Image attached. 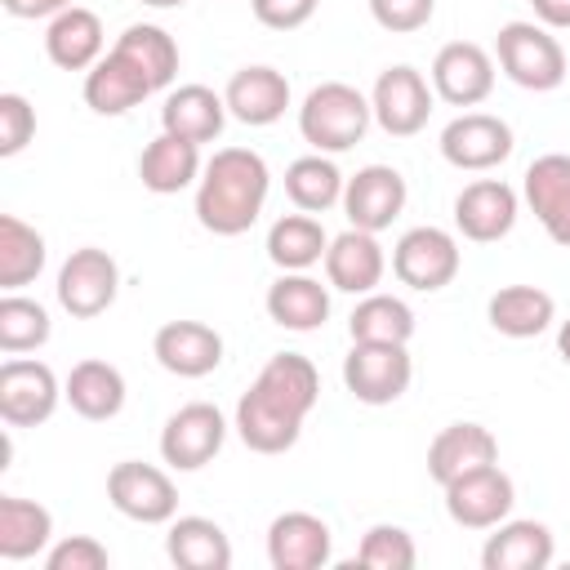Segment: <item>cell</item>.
<instances>
[{"mask_svg": "<svg viewBox=\"0 0 570 570\" xmlns=\"http://www.w3.org/2000/svg\"><path fill=\"white\" fill-rule=\"evenodd\" d=\"M321 401V374L303 352H276L236 401V436L254 454H285Z\"/></svg>", "mask_w": 570, "mask_h": 570, "instance_id": "1", "label": "cell"}, {"mask_svg": "<svg viewBox=\"0 0 570 570\" xmlns=\"http://www.w3.org/2000/svg\"><path fill=\"white\" fill-rule=\"evenodd\" d=\"M272 191L267 160L249 147H218L196 183V223L214 236H240L258 223Z\"/></svg>", "mask_w": 570, "mask_h": 570, "instance_id": "2", "label": "cell"}, {"mask_svg": "<svg viewBox=\"0 0 570 570\" xmlns=\"http://www.w3.org/2000/svg\"><path fill=\"white\" fill-rule=\"evenodd\" d=\"M374 120V107L370 98L347 85V80H325L316 89H307L303 107H298V134L307 147L325 151V156H338L347 147H356L365 138Z\"/></svg>", "mask_w": 570, "mask_h": 570, "instance_id": "3", "label": "cell"}, {"mask_svg": "<svg viewBox=\"0 0 570 570\" xmlns=\"http://www.w3.org/2000/svg\"><path fill=\"white\" fill-rule=\"evenodd\" d=\"M494 53L503 76L530 94H548L566 80V49L543 22H503L494 36Z\"/></svg>", "mask_w": 570, "mask_h": 570, "instance_id": "4", "label": "cell"}, {"mask_svg": "<svg viewBox=\"0 0 570 570\" xmlns=\"http://www.w3.org/2000/svg\"><path fill=\"white\" fill-rule=\"evenodd\" d=\"M414 379V361L405 343H352L343 356V387L361 405H392L405 396Z\"/></svg>", "mask_w": 570, "mask_h": 570, "instance_id": "5", "label": "cell"}, {"mask_svg": "<svg viewBox=\"0 0 570 570\" xmlns=\"http://www.w3.org/2000/svg\"><path fill=\"white\" fill-rule=\"evenodd\" d=\"M107 499L120 517H129L138 525H165V521L178 517V485L156 463L120 459L107 472Z\"/></svg>", "mask_w": 570, "mask_h": 570, "instance_id": "6", "label": "cell"}, {"mask_svg": "<svg viewBox=\"0 0 570 570\" xmlns=\"http://www.w3.org/2000/svg\"><path fill=\"white\" fill-rule=\"evenodd\" d=\"M459 240L445 227H410L396 245H392V276L419 294H436L459 276Z\"/></svg>", "mask_w": 570, "mask_h": 570, "instance_id": "7", "label": "cell"}, {"mask_svg": "<svg viewBox=\"0 0 570 570\" xmlns=\"http://www.w3.org/2000/svg\"><path fill=\"white\" fill-rule=\"evenodd\" d=\"M58 303L67 316L76 321H94L102 316L111 303H116V289H120V267L107 249L98 245H80L67 254V263L58 267Z\"/></svg>", "mask_w": 570, "mask_h": 570, "instance_id": "8", "label": "cell"}, {"mask_svg": "<svg viewBox=\"0 0 570 570\" xmlns=\"http://www.w3.org/2000/svg\"><path fill=\"white\" fill-rule=\"evenodd\" d=\"M58 401H62V383L45 361L9 356L0 365V419L9 428H36L53 419Z\"/></svg>", "mask_w": 570, "mask_h": 570, "instance_id": "9", "label": "cell"}, {"mask_svg": "<svg viewBox=\"0 0 570 570\" xmlns=\"http://www.w3.org/2000/svg\"><path fill=\"white\" fill-rule=\"evenodd\" d=\"M227 441V419L218 405L209 401H191L183 410H174L160 428V459L174 472H196L205 468Z\"/></svg>", "mask_w": 570, "mask_h": 570, "instance_id": "10", "label": "cell"}, {"mask_svg": "<svg viewBox=\"0 0 570 570\" xmlns=\"http://www.w3.org/2000/svg\"><path fill=\"white\" fill-rule=\"evenodd\" d=\"M441 490H445L450 521L463 525V530H494L499 521L512 517V503H517L512 476L499 463H485L476 472H463V476H454Z\"/></svg>", "mask_w": 570, "mask_h": 570, "instance_id": "11", "label": "cell"}, {"mask_svg": "<svg viewBox=\"0 0 570 570\" xmlns=\"http://www.w3.org/2000/svg\"><path fill=\"white\" fill-rule=\"evenodd\" d=\"M370 107H374V120L383 134L414 138L432 116V85L410 62H396V67L379 71V80L370 89Z\"/></svg>", "mask_w": 570, "mask_h": 570, "instance_id": "12", "label": "cell"}, {"mask_svg": "<svg viewBox=\"0 0 570 570\" xmlns=\"http://www.w3.org/2000/svg\"><path fill=\"white\" fill-rule=\"evenodd\" d=\"M512 125L490 116V111H463L441 129V156L454 169L485 174L512 156Z\"/></svg>", "mask_w": 570, "mask_h": 570, "instance_id": "13", "label": "cell"}, {"mask_svg": "<svg viewBox=\"0 0 570 570\" xmlns=\"http://www.w3.org/2000/svg\"><path fill=\"white\" fill-rule=\"evenodd\" d=\"M494 89V58L472 40H450L432 58V94L450 107H476Z\"/></svg>", "mask_w": 570, "mask_h": 570, "instance_id": "14", "label": "cell"}, {"mask_svg": "<svg viewBox=\"0 0 570 570\" xmlns=\"http://www.w3.org/2000/svg\"><path fill=\"white\" fill-rule=\"evenodd\" d=\"M517 191L503 178H476L454 196V227L472 245H494L517 227Z\"/></svg>", "mask_w": 570, "mask_h": 570, "instance_id": "15", "label": "cell"}, {"mask_svg": "<svg viewBox=\"0 0 570 570\" xmlns=\"http://www.w3.org/2000/svg\"><path fill=\"white\" fill-rule=\"evenodd\" d=\"M405 196H410V187H405L401 169H392V165H365V169H356L343 183L347 227H361V232L392 227V218L405 209Z\"/></svg>", "mask_w": 570, "mask_h": 570, "instance_id": "16", "label": "cell"}, {"mask_svg": "<svg viewBox=\"0 0 570 570\" xmlns=\"http://www.w3.org/2000/svg\"><path fill=\"white\" fill-rule=\"evenodd\" d=\"M521 191H525V205L530 214L539 218V227L570 249V156L566 151H548V156H534L525 165V178H521Z\"/></svg>", "mask_w": 570, "mask_h": 570, "instance_id": "17", "label": "cell"}, {"mask_svg": "<svg viewBox=\"0 0 570 570\" xmlns=\"http://www.w3.org/2000/svg\"><path fill=\"white\" fill-rule=\"evenodd\" d=\"M151 356L178 379H205L223 365V334L205 321H165L151 338Z\"/></svg>", "mask_w": 570, "mask_h": 570, "instance_id": "18", "label": "cell"}, {"mask_svg": "<svg viewBox=\"0 0 570 570\" xmlns=\"http://www.w3.org/2000/svg\"><path fill=\"white\" fill-rule=\"evenodd\" d=\"M334 552V534L316 512H281L267 525V561L272 570H321Z\"/></svg>", "mask_w": 570, "mask_h": 570, "instance_id": "19", "label": "cell"}, {"mask_svg": "<svg viewBox=\"0 0 570 570\" xmlns=\"http://www.w3.org/2000/svg\"><path fill=\"white\" fill-rule=\"evenodd\" d=\"M387 272V254L379 245V232H361L347 227L338 236H330L325 249V281L343 294H374L379 281Z\"/></svg>", "mask_w": 570, "mask_h": 570, "instance_id": "20", "label": "cell"}, {"mask_svg": "<svg viewBox=\"0 0 570 570\" xmlns=\"http://www.w3.org/2000/svg\"><path fill=\"white\" fill-rule=\"evenodd\" d=\"M223 102H227V116H236L240 125L263 129V125H276L285 116V107H289V80L276 67L254 62V67L232 71V80L223 89Z\"/></svg>", "mask_w": 570, "mask_h": 570, "instance_id": "21", "label": "cell"}, {"mask_svg": "<svg viewBox=\"0 0 570 570\" xmlns=\"http://www.w3.org/2000/svg\"><path fill=\"white\" fill-rule=\"evenodd\" d=\"M485 463H499V441L485 423H450L428 445V476L436 485H450L463 472H476Z\"/></svg>", "mask_w": 570, "mask_h": 570, "instance_id": "22", "label": "cell"}, {"mask_svg": "<svg viewBox=\"0 0 570 570\" xmlns=\"http://www.w3.org/2000/svg\"><path fill=\"white\" fill-rule=\"evenodd\" d=\"M151 89V80L120 53V49H107L89 71H85V102L89 111L98 116H125L129 107H138Z\"/></svg>", "mask_w": 570, "mask_h": 570, "instance_id": "23", "label": "cell"}, {"mask_svg": "<svg viewBox=\"0 0 570 570\" xmlns=\"http://www.w3.org/2000/svg\"><path fill=\"white\" fill-rule=\"evenodd\" d=\"M485 570H543L552 566V530L530 517H508L481 548Z\"/></svg>", "mask_w": 570, "mask_h": 570, "instance_id": "24", "label": "cell"}, {"mask_svg": "<svg viewBox=\"0 0 570 570\" xmlns=\"http://www.w3.org/2000/svg\"><path fill=\"white\" fill-rule=\"evenodd\" d=\"M223 125H227V102L209 85H178L165 94V107H160L165 134H178V138L205 147L223 134Z\"/></svg>", "mask_w": 570, "mask_h": 570, "instance_id": "25", "label": "cell"}, {"mask_svg": "<svg viewBox=\"0 0 570 570\" xmlns=\"http://www.w3.org/2000/svg\"><path fill=\"white\" fill-rule=\"evenodd\" d=\"M200 142H187L178 134H156L138 156V178L156 196H178L183 187L200 183Z\"/></svg>", "mask_w": 570, "mask_h": 570, "instance_id": "26", "label": "cell"}, {"mask_svg": "<svg viewBox=\"0 0 570 570\" xmlns=\"http://www.w3.org/2000/svg\"><path fill=\"white\" fill-rule=\"evenodd\" d=\"M263 307H267V316L281 330L307 334V330H321L325 325V316H330V289L316 276H307V272H281L267 285Z\"/></svg>", "mask_w": 570, "mask_h": 570, "instance_id": "27", "label": "cell"}, {"mask_svg": "<svg viewBox=\"0 0 570 570\" xmlns=\"http://www.w3.org/2000/svg\"><path fill=\"white\" fill-rule=\"evenodd\" d=\"M45 53L62 71H89L102 58V18L85 4L62 9L45 27Z\"/></svg>", "mask_w": 570, "mask_h": 570, "instance_id": "28", "label": "cell"}, {"mask_svg": "<svg viewBox=\"0 0 570 570\" xmlns=\"http://www.w3.org/2000/svg\"><path fill=\"white\" fill-rule=\"evenodd\" d=\"M62 396L80 419L107 423V419H116L125 410V374L111 361H98V356L76 361L67 383H62Z\"/></svg>", "mask_w": 570, "mask_h": 570, "instance_id": "29", "label": "cell"}, {"mask_svg": "<svg viewBox=\"0 0 570 570\" xmlns=\"http://www.w3.org/2000/svg\"><path fill=\"white\" fill-rule=\"evenodd\" d=\"M485 321L503 338H539L557 321V298L539 285H503L490 294Z\"/></svg>", "mask_w": 570, "mask_h": 570, "instance_id": "30", "label": "cell"}, {"mask_svg": "<svg viewBox=\"0 0 570 570\" xmlns=\"http://www.w3.org/2000/svg\"><path fill=\"white\" fill-rule=\"evenodd\" d=\"M165 552L178 570H227L232 566V539L209 517H174L165 534Z\"/></svg>", "mask_w": 570, "mask_h": 570, "instance_id": "31", "label": "cell"}, {"mask_svg": "<svg viewBox=\"0 0 570 570\" xmlns=\"http://www.w3.org/2000/svg\"><path fill=\"white\" fill-rule=\"evenodd\" d=\"M49 539H53V517L45 503L0 494V557L4 561H31L49 552Z\"/></svg>", "mask_w": 570, "mask_h": 570, "instance_id": "32", "label": "cell"}, {"mask_svg": "<svg viewBox=\"0 0 570 570\" xmlns=\"http://www.w3.org/2000/svg\"><path fill=\"white\" fill-rule=\"evenodd\" d=\"M325 249H330V236L321 227V218L312 214H281L272 227H267V258L281 267V272H307L316 263H325Z\"/></svg>", "mask_w": 570, "mask_h": 570, "instance_id": "33", "label": "cell"}, {"mask_svg": "<svg viewBox=\"0 0 570 570\" xmlns=\"http://www.w3.org/2000/svg\"><path fill=\"white\" fill-rule=\"evenodd\" d=\"M45 236L22 223L18 214H0V289L13 294L22 285H31L40 272H45Z\"/></svg>", "mask_w": 570, "mask_h": 570, "instance_id": "34", "label": "cell"}, {"mask_svg": "<svg viewBox=\"0 0 570 570\" xmlns=\"http://www.w3.org/2000/svg\"><path fill=\"white\" fill-rule=\"evenodd\" d=\"M343 174L338 165L325 156V151H312V156H298L289 160L285 169V196L294 200V209L303 214H325L330 205H343Z\"/></svg>", "mask_w": 570, "mask_h": 570, "instance_id": "35", "label": "cell"}, {"mask_svg": "<svg viewBox=\"0 0 570 570\" xmlns=\"http://www.w3.org/2000/svg\"><path fill=\"white\" fill-rule=\"evenodd\" d=\"M111 49H120V53L151 80V89H169L174 76H178V45H174V36H169L165 27H156V22H134V27H125Z\"/></svg>", "mask_w": 570, "mask_h": 570, "instance_id": "36", "label": "cell"}, {"mask_svg": "<svg viewBox=\"0 0 570 570\" xmlns=\"http://www.w3.org/2000/svg\"><path fill=\"white\" fill-rule=\"evenodd\" d=\"M352 343H410L414 334V312L396 294H361V303L347 316Z\"/></svg>", "mask_w": 570, "mask_h": 570, "instance_id": "37", "label": "cell"}, {"mask_svg": "<svg viewBox=\"0 0 570 570\" xmlns=\"http://www.w3.org/2000/svg\"><path fill=\"white\" fill-rule=\"evenodd\" d=\"M49 343V312L45 303L27 298V294H4L0 298V352L4 356H22Z\"/></svg>", "mask_w": 570, "mask_h": 570, "instance_id": "38", "label": "cell"}, {"mask_svg": "<svg viewBox=\"0 0 570 570\" xmlns=\"http://www.w3.org/2000/svg\"><path fill=\"white\" fill-rule=\"evenodd\" d=\"M356 561H361V566H370V570H414L419 548H414L410 530L379 521V525H370V530L361 534Z\"/></svg>", "mask_w": 570, "mask_h": 570, "instance_id": "39", "label": "cell"}, {"mask_svg": "<svg viewBox=\"0 0 570 570\" xmlns=\"http://www.w3.org/2000/svg\"><path fill=\"white\" fill-rule=\"evenodd\" d=\"M107 566H111V552H107L94 534L58 539V543H49V552H45V570H107Z\"/></svg>", "mask_w": 570, "mask_h": 570, "instance_id": "40", "label": "cell"}, {"mask_svg": "<svg viewBox=\"0 0 570 570\" xmlns=\"http://www.w3.org/2000/svg\"><path fill=\"white\" fill-rule=\"evenodd\" d=\"M36 138V107L22 94H0V156H18Z\"/></svg>", "mask_w": 570, "mask_h": 570, "instance_id": "41", "label": "cell"}, {"mask_svg": "<svg viewBox=\"0 0 570 570\" xmlns=\"http://www.w3.org/2000/svg\"><path fill=\"white\" fill-rule=\"evenodd\" d=\"M432 13H436V0H370V18L392 36L423 31Z\"/></svg>", "mask_w": 570, "mask_h": 570, "instance_id": "42", "label": "cell"}, {"mask_svg": "<svg viewBox=\"0 0 570 570\" xmlns=\"http://www.w3.org/2000/svg\"><path fill=\"white\" fill-rule=\"evenodd\" d=\"M316 4H321V0H249L254 18H258L263 27H272V31H294V27L312 22Z\"/></svg>", "mask_w": 570, "mask_h": 570, "instance_id": "43", "label": "cell"}, {"mask_svg": "<svg viewBox=\"0 0 570 570\" xmlns=\"http://www.w3.org/2000/svg\"><path fill=\"white\" fill-rule=\"evenodd\" d=\"M4 4V13H13V18H58L62 9H71L76 0H0Z\"/></svg>", "mask_w": 570, "mask_h": 570, "instance_id": "44", "label": "cell"}, {"mask_svg": "<svg viewBox=\"0 0 570 570\" xmlns=\"http://www.w3.org/2000/svg\"><path fill=\"white\" fill-rule=\"evenodd\" d=\"M530 9L548 31H566L570 27V0H530Z\"/></svg>", "mask_w": 570, "mask_h": 570, "instance_id": "45", "label": "cell"}, {"mask_svg": "<svg viewBox=\"0 0 570 570\" xmlns=\"http://www.w3.org/2000/svg\"><path fill=\"white\" fill-rule=\"evenodd\" d=\"M557 352H561V361L570 365V321H561V330H557Z\"/></svg>", "mask_w": 570, "mask_h": 570, "instance_id": "46", "label": "cell"}, {"mask_svg": "<svg viewBox=\"0 0 570 570\" xmlns=\"http://www.w3.org/2000/svg\"><path fill=\"white\" fill-rule=\"evenodd\" d=\"M142 4H151V9H178V4H187V0H142Z\"/></svg>", "mask_w": 570, "mask_h": 570, "instance_id": "47", "label": "cell"}]
</instances>
